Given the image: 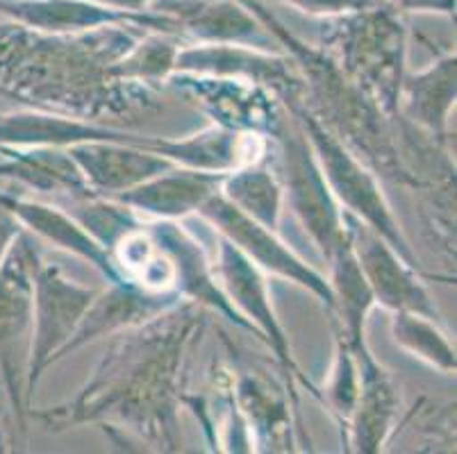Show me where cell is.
<instances>
[{"label":"cell","instance_id":"cell-18","mask_svg":"<svg viewBox=\"0 0 457 454\" xmlns=\"http://www.w3.org/2000/svg\"><path fill=\"white\" fill-rule=\"evenodd\" d=\"M357 359V398L351 423L355 445L360 452H378L385 436L392 430V420L398 409V393L387 370H382L367 350V345L353 350Z\"/></svg>","mask_w":457,"mask_h":454},{"label":"cell","instance_id":"cell-10","mask_svg":"<svg viewBox=\"0 0 457 454\" xmlns=\"http://www.w3.org/2000/svg\"><path fill=\"white\" fill-rule=\"evenodd\" d=\"M173 85L196 98L198 105L219 120L221 128L232 132H271L282 135L280 116L273 98L264 87L242 78H219V75H180Z\"/></svg>","mask_w":457,"mask_h":454},{"label":"cell","instance_id":"cell-9","mask_svg":"<svg viewBox=\"0 0 457 454\" xmlns=\"http://www.w3.org/2000/svg\"><path fill=\"white\" fill-rule=\"evenodd\" d=\"M285 180L289 200L301 216L303 225L310 230L314 244L321 248L323 257H330L332 250L346 239L348 230L344 214L337 210L330 186L321 173L317 157L312 155L301 132L285 136Z\"/></svg>","mask_w":457,"mask_h":454},{"label":"cell","instance_id":"cell-26","mask_svg":"<svg viewBox=\"0 0 457 454\" xmlns=\"http://www.w3.org/2000/svg\"><path fill=\"white\" fill-rule=\"evenodd\" d=\"M330 405L335 407V414L339 420H351L353 407L357 398V368L355 357L346 339H339V350H337V364L330 382Z\"/></svg>","mask_w":457,"mask_h":454},{"label":"cell","instance_id":"cell-23","mask_svg":"<svg viewBox=\"0 0 457 454\" xmlns=\"http://www.w3.org/2000/svg\"><path fill=\"white\" fill-rule=\"evenodd\" d=\"M223 195L237 210L255 219L269 230H276L282 207V189L269 170L253 166L235 169V173L223 177Z\"/></svg>","mask_w":457,"mask_h":454},{"label":"cell","instance_id":"cell-5","mask_svg":"<svg viewBox=\"0 0 457 454\" xmlns=\"http://www.w3.org/2000/svg\"><path fill=\"white\" fill-rule=\"evenodd\" d=\"M37 261V250L21 232L0 264V368L21 427L26 414L21 380H26L28 373L23 343L32 327V270Z\"/></svg>","mask_w":457,"mask_h":454},{"label":"cell","instance_id":"cell-31","mask_svg":"<svg viewBox=\"0 0 457 454\" xmlns=\"http://www.w3.org/2000/svg\"><path fill=\"white\" fill-rule=\"evenodd\" d=\"M5 445V439H3V411H0V450Z\"/></svg>","mask_w":457,"mask_h":454},{"label":"cell","instance_id":"cell-21","mask_svg":"<svg viewBox=\"0 0 457 454\" xmlns=\"http://www.w3.org/2000/svg\"><path fill=\"white\" fill-rule=\"evenodd\" d=\"M332 268V293H335V311H339L344 318V332L348 336L351 350L362 348L364 343V318L371 305L376 302L369 286L367 277L362 273V266L357 261L355 250H353L351 236L332 250L328 257Z\"/></svg>","mask_w":457,"mask_h":454},{"label":"cell","instance_id":"cell-4","mask_svg":"<svg viewBox=\"0 0 457 454\" xmlns=\"http://www.w3.org/2000/svg\"><path fill=\"white\" fill-rule=\"evenodd\" d=\"M96 291L66 280L60 268L37 261L32 270V332L28 350L26 395L30 398L44 368L64 348Z\"/></svg>","mask_w":457,"mask_h":454},{"label":"cell","instance_id":"cell-11","mask_svg":"<svg viewBox=\"0 0 457 454\" xmlns=\"http://www.w3.org/2000/svg\"><path fill=\"white\" fill-rule=\"evenodd\" d=\"M178 21L201 44H239L269 50L276 37L242 0H162L155 10Z\"/></svg>","mask_w":457,"mask_h":454},{"label":"cell","instance_id":"cell-6","mask_svg":"<svg viewBox=\"0 0 457 454\" xmlns=\"http://www.w3.org/2000/svg\"><path fill=\"white\" fill-rule=\"evenodd\" d=\"M198 211L205 219H210L221 230V235L242 250L248 260L257 261V266H262V268L271 270V273L282 275L287 280L305 286L312 293H317L330 310H335L332 286L323 280L321 275L317 270H312L307 264H303L292 250L287 248L285 244H280L273 236V230L257 223L255 219L246 216L242 210H237L226 195H210L205 205Z\"/></svg>","mask_w":457,"mask_h":454},{"label":"cell","instance_id":"cell-30","mask_svg":"<svg viewBox=\"0 0 457 454\" xmlns=\"http://www.w3.org/2000/svg\"><path fill=\"white\" fill-rule=\"evenodd\" d=\"M105 5L116 7V10H128V12H153L157 3L162 0H98Z\"/></svg>","mask_w":457,"mask_h":454},{"label":"cell","instance_id":"cell-22","mask_svg":"<svg viewBox=\"0 0 457 454\" xmlns=\"http://www.w3.org/2000/svg\"><path fill=\"white\" fill-rule=\"evenodd\" d=\"M405 114L414 123L442 136L455 103V57H444L405 82Z\"/></svg>","mask_w":457,"mask_h":454},{"label":"cell","instance_id":"cell-12","mask_svg":"<svg viewBox=\"0 0 457 454\" xmlns=\"http://www.w3.org/2000/svg\"><path fill=\"white\" fill-rule=\"evenodd\" d=\"M176 70L219 78H242L264 87L271 85L282 91L287 100L296 98L301 80L287 66V60L271 55L267 50L239 44H201L180 48L176 55Z\"/></svg>","mask_w":457,"mask_h":454},{"label":"cell","instance_id":"cell-19","mask_svg":"<svg viewBox=\"0 0 457 454\" xmlns=\"http://www.w3.org/2000/svg\"><path fill=\"white\" fill-rule=\"evenodd\" d=\"M151 235L153 239L171 255L173 264H176L178 293L189 295V298H194L196 302L214 307L216 311H221L223 316L235 320L239 327H246V330L255 332V336H262L260 332H257L255 327L232 307V302L226 298V293H221V289L216 286L214 277H212L210 264L203 260L201 248H198L176 223L164 220V223L151 225Z\"/></svg>","mask_w":457,"mask_h":454},{"label":"cell","instance_id":"cell-17","mask_svg":"<svg viewBox=\"0 0 457 454\" xmlns=\"http://www.w3.org/2000/svg\"><path fill=\"white\" fill-rule=\"evenodd\" d=\"M226 175L228 173H221V170H176L173 166L151 180L116 195H119L121 205L132 207L135 211L173 220L201 210L207 198L216 194Z\"/></svg>","mask_w":457,"mask_h":454},{"label":"cell","instance_id":"cell-14","mask_svg":"<svg viewBox=\"0 0 457 454\" xmlns=\"http://www.w3.org/2000/svg\"><path fill=\"white\" fill-rule=\"evenodd\" d=\"M66 150L96 194H121L176 166L166 157L116 141H82Z\"/></svg>","mask_w":457,"mask_h":454},{"label":"cell","instance_id":"cell-1","mask_svg":"<svg viewBox=\"0 0 457 454\" xmlns=\"http://www.w3.org/2000/svg\"><path fill=\"white\" fill-rule=\"evenodd\" d=\"M153 320L146 330L116 345L85 393L69 409H60L55 423H82L116 411L141 434L173 443V382L182 348L198 327V314L185 307L178 316L166 310Z\"/></svg>","mask_w":457,"mask_h":454},{"label":"cell","instance_id":"cell-20","mask_svg":"<svg viewBox=\"0 0 457 454\" xmlns=\"http://www.w3.org/2000/svg\"><path fill=\"white\" fill-rule=\"evenodd\" d=\"M0 202L19 219L21 225H28L32 232H37L44 239L53 241V244L62 245V248L71 250V252H76L78 257L94 264L110 282H123L119 273H116L110 252L80 223L71 219L69 214L55 210V207L21 198V195L10 194V191H0Z\"/></svg>","mask_w":457,"mask_h":454},{"label":"cell","instance_id":"cell-16","mask_svg":"<svg viewBox=\"0 0 457 454\" xmlns=\"http://www.w3.org/2000/svg\"><path fill=\"white\" fill-rule=\"evenodd\" d=\"M216 266H219V275L226 286V298L230 300L232 307L237 305L242 310L244 318H251L253 327L262 336H267V343L271 345L285 368H292L298 375L296 364L287 348L285 334H282L271 302H269L267 282L262 280L257 266H253V261L226 236L219 245V264Z\"/></svg>","mask_w":457,"mask_h":454},{"label":"cell","instance_id":"cell-24","mask_svg":"<svg viewBox=\"0 0 457 454\" xmlns=\"http://www.w3.org/2000/svg\"><path fill=\"white\" fill-rule=\"evenodd\" d=\"M178 45L169 37L151 35L146 39L137 41L126 55L119 57L114 64L107 69L112 80H160L176 70Z\"/></svg>","mask_w":457,"mask_h":454},{"label":"cell","instance_id":"cell-27","mask_svg":"<svg viewBox=\"0 0 457 454\" xmlns=\"http://www.w3.org/2000/svg\"><path fill=\"white\" fill-rule=\"evenodd\" d=\"M278 3L292 5L296 7V10L307 12V14L342 16L357 10H364V7L376 5L380 0H278Z\"/></svg>","mask_w":457,"mask_h":454},{"label":"cell","instance_id":"cell-28","mask_svg":"<svg viewBox=\"0 0 457 454\" xmlns=\"http://www.w3.org/2000/svg\"><path fill=\"white\" fill-rule=\"evenodd\" d=\"M21 232H23V227H21L19 219L0 202V264H3V260L10 252L12 244L19 239Z\"/></svg>","mask_w":457,"mask_h":454},{"label":"cell","instance_id":"cell-15","mask_svg":"<svg viewBox=\"0 0 457 454\" xmlns=\"http://www.w3.org/2000/svg\"><path fill=\"white\" fill-rule=\"evenodd\" d=\"M0 177L37 194H64L73 202L96 195L80 166L62 145H0Z\"/></svg>","mask_w":457,"mask_h":454},{"label":"cell","instance_id":"cell-2","mask_svg":"<svg viewBox=\"0 0 457 454\" xmlns=\"http://www.w3.org/2000/svg\"><path fill=\"white\" fill-rule=\"evenodd\" d=\"M332 44L339 50L344 73L371 94L387 114L401 98V73L405 60V25L387 0L351 14L337 16Z\"/></svg>","mask_w":457,"mask_h":454},{"label":"cell","instance_id":"cell-7","mask_svg":"<svg viewBox=\"0 0 457 454\" xmlns=\"http://www.w3.org/2000/svg\"><path fill=\"white\" fill-rule=\"evenodd\" d=\"M348 236L362 273L371 286L373 300L392 311H414L430 320H437V310L430 302V295L417 280L414 268L398 255L396 250L382 239L373 227L344 211Z\"/></svg>","mask_w":457,"mask_h":454},{"label":"cell","instance_id":"cell-13","mask_svg":"<svg viewBox=\"0 0 457 454\" xmlns=\"http://www.w3.org/2000/svg\"><path fill=\"white\" fill-rule=\"evenodd\" d=\"M178 298H180L178 293H151V291H144L128 282H112L110 291H105L103 295L96 293L85 316L78 323L76 332L57 352L55 359L69 357L73 350L98 339V336L141 325L144 320H153L155 316L164 314L166 310H171Z\"/></svg>","mask_w":457,"mask_h":454},{"label":"cell","instance_id":"cell-3","mask_svg":"<svg viewBox=\"0 0 457 454\" xmlns=\"http://www.w3.org/2000/svg\"><path fill=\"white\" fill-rule=\"evenodd\" d=\"M287 103L292 105V111L296 114L298 123L305 128L312 150L317 153L314 157H317L319 166H321V173L326 177L328 186L332 189V194L342 200L353 216H357L362 223H367L369 227H373L382 239L387 241L407 264L417 268V260H414L412 250L403 239L387 202L382 200L380 191H378L373 175L362 169V164L337 141V136L328 130L326 125L319 123L317 116H312L310 111L298 105V98L287 100Z\"/></svg>","mask_w":457,"mask_h":454},{"label":"cell","instance_id":"cell-25","mask_svg":"<svg viewBox=\"0 0 457 454\" xmlns=\"http://www.w3.org/2000/svg\"><path fill=\"white\" fill-rule=\"evenodd\" d=\"M394 336L396 343L421 357L430 366H437L444 373L455 370V352L435 327V320L414 311H396L394 316Z\"/></svg>","mask_w":457,"mask_h":454},{"label":"cell","instance_id":"cell-29","mask_svg":"<svg viewBox=\"0 0 457 454\" xmlns=\"http://www.w3.org/2000/svg\"><path fill=\"white\" fill-rule=\"evenodd\" d=\"M394 7L403 12H439V14H453L455 0H394Z\"/></svg>","mask_w":457,"mask_h":454},{"label":"cell","instance_id":"cell-8","mask_svg":"<svg viewBox=\"0 0 457 454\" xmlns=\"http://www.w3.org/2000/svg\"><path fill=\"white\" fill-rule=\"evenodd\" d=\"M0 12L16 23L51 35L96 30L105 25H135L148 30L176 35L180 25L162 12H128L98 0H0Z\"/></svg>","mask_w":457,"mask_h":454}]
</instances>
